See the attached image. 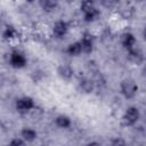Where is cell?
<instances>
[{
  "mask_svg": "<svg viewBox=\"0 0 146 146\" xmlns=\"http://www.w3.org/2000/svg\"><path fill=\"white\" fill-rule=\"evenodd\" d=\"M137 89H138V87L133 81L125 80L121 83V91L125 98H132L136 95Z\"/></svg>",
  "mask_w": 146,
  "mask_h": 146,
  "instance_id": "obj_1",
  "label": "cell"
},
{
  "mask_svg": "<svg viewBox=\"0 0 146 146\" xmlns=\"http://www.w3.org/2000/svg\"><path fill=\"white\" fill-rule=\"evenodd\" d=\"M139 117V112L136 107H129L125 111V114L123 116V123L124 125H132Z\"/></svg>",
  "mask_w": 146,
  "mask_h": 146,
  "instance_id": "obj_2",
  "label": "cell"
},
{
  "mask_svg": "<svg viewBox=\"0 0 146 146\" xmlns=\"http://www.w3.org/2000/svg\"><path fill=\"white\" fill-rule=\"evenodd\" d=\"M33 106H34V103H33L32 98H30V97L21 98V99H18L17 103H16V108H17L19 112H27V111L31 110Z\"/></svg>",
  "mask_w": 146,
  "mask_h": 146,
  "instance_id": "obj_3",
  "label": "cell"
},
{
  "mask_svg": "<svg viewBox=\"0 0 146 146\" xmlns=\"http://www.w3.org/2000/svg\"><path fill=\"white\" fill-rule=\"evenodd\" d=\"M10 63L14 67H23L26 63L25 57L21 54H13L10 57Z\"/></svg>",
  "mask_w": 146,
  "mask_h": 146,
  "instance_id": "obj_4",
  "label": "cell"
},
{
  "mask_svg": "<svg viewBox=\"0 0 146 146\" xmlns=\"http://www.w3.org/2000/svg\"><path fill=\"white\" fill-rule=\"evenodd\" d=\"M81 43V50L84 52H90L92 50V39L89 34H84V36L82 38Z\"/></svg>",
  "mask_w": 146,
  "mask_h": 146,
  "instance_id": "obj_5",
  "label": "cell"
},
{
  "mask_svg": "<svg viewBox=\"0 0 146 146\" xmlns=\"http://www.w3.org/2000/svg\"><path fill=\"white\" fill-rule=\"evenodd\" d=\"M66 31H67V25H66V23H64V22H62V21L55 23V25H54V33H55V35L62 36V35H64V34L66 33Z\"/></svg>",
  "mask_w": 146,
  "mask_h": 146,
  "instance_id": "obj_6",
  "label": "cell"
},
{
  "mask_svg": "<svg viewBox=\"0 0 146 146\" xmlns=\"http://www.w3.org/2000/svg\"><path fill=\"white\" fill-rule=\"evenodd\" d=\"M128 56H129V59L130 60H132L133 63H137V64H139L143 60V54H141V51L139 49H132V48H130Z\"/></svg>",
  "mask_w": 146,
  "mask_h": 146,
  "instance_id": "obj_7",
  "label": "cell"
},
{
  "mask_svg": "<svg viewBox=\"0 0 146 146\" xmlns=\"http://www.w3.org/2000/svg\"><path fill=\"white\" fill-rule=\"evenodd\" d=\"M58 74L63 79H70L73 75V70L68 65H62L58 67Z\"/></svg>",
  "mask_w": 146,
  "mask_h": 146,
  "instance_id": "obj_8",
  "label": "cell"
},
{
  "mask_svg": "<svg viewBox=\"0 0 146 146\" xmlns=\"http://www.w3.org/2000/svg\"><path fill=\"white\" fill-rule=\"evenodd\" d=\"M67 51H68V54L72 55V56L79 55V54L82 51V50H81V43H80V42L71 43V44L68 46V48H67Z\"/></svg>",
  "mask_w": 146,
  "mask_h": 146,
  "instance_id": "obj_9",
  "label": "cell"
},
{
  "mask_svg": "<svg viewBox=\"0 0 146 146\" xmlns=\"http://www.w3.org/2000/svg\"><path fill=\"white\" fill-rule=\"evenodd\" d=\"M98 16H99V11H98L97 9H95V8L90 9V10L87 11V13H84V19H86L87 22H92V21L97 19Z\"/></svg>",
  "mask_w": 146,
  "mask_h": 146,
  "instance_id": "obj_10",
  "label": "cell"
},
{
  "mask_svg": "<svg viewBox=\"0 0 146 146\" xmlns=\"http://www.w3.org/2000/svg\"><path fill=\"white\" fill-rule=\"evenodd\" d=\"M22 137H23L25 140H27V141H32V140L35 139L36 132H35L34 130H32V129H24V130L22 131Z\"/></svg>",
  "mask_w": 146,
  "mask_h": 146,
  "instance_id": "obj_11",
  "label": "cell"
},
{
  "mask_svg": "<svg viewBox=\"0 0 146 146\" xmlns=\"http://www.w3.org/2000/svg\"><path fill=\"white\" fill-rule=\"evenodd\" d=\"M40 3L44 10H52L57 6V0H40Z\"/></svg>",
  "mask_w": 146,
  "mask_h": 146,
  "instance_id": "obj_12",
  "label": "cell"
},
{
  "mask_svg": "<svg viewBox=\"0 0 146 146\" xmlns=\"http://www.w3.org/2000/svg\"><path fill=\"white\" fill-rule=\"evenodd\" d=\"M56 123H57V125L60 127V128H67V127L71 124V121H70V119H68L67 116H65V115H59V116L56 119Z\"/></svg>",
  "mask_w": 146,
  "mask_h": 146,
  "instance_id": "obj_13",
  "label": "cell"
},
{
  "mask_svg": "<svg viewBox=\"0 0 146 146\" xmlns=\"http://www.w3.org/2000/svg\"><path fill=\"white\" fill-rule=\"evenodd\" d=\"M135 42H136L135 36H133L132 34H127V35L124 36V40H123V46H124L125 48L130 49V48H132V46L135 44Z\"/></svg>",
  "mask_w": 146,
  "mask_h": 146,
  "instance_id": "obj_14",
  "label": "cell"
},
{
  "mask_svg": "<svg viewBox=\"0 0 146 146\" xmlns=\"http://www.w3.org/2000/svg\"><path fill=\"white\" fill-rule=\"evenodd\" d=\"M92 8H94V1L92 0H82V2H81V10L82 11L87 13Z\"/></svg>",
  "mask_w": 146,
  "mask_h": 146,
  "instance_id": "obj_15",
  "label": "cell"
},
{
  "mask_svg": "<svg viewBox=\"0 0 146 146\" xmlns=\"http://www.w3.org/2000/svg\"><path fill=\"white\" fill-rule=\"evenodd\" d=\"M80 87H81V89L84 92H90L92 90V82L91 81H88V80H83V81H81Z\"/></svg>",
  "mask_w": 146,
  "mask_h": 146,
  "instance_id": "obj_16",
  "label": "cell"
},
{
  "mask_svg": "<svg viewBox=\"0 0 146 146\" xmlns=\"http://www.w3.org/2000/svg\"><path fill=\"white\" fill-rule=\"evenodd\" d=\"M15 35H16V31L13 27H7V30L3 33V36L6 39H13V38H15Z\"/></svg>",
  "mask_w": 146,
  "mask_h": 146,
  "instance_id": "obj_17",
  "label": "cell"
},
{
  "mask_svg": "<svg viewBox=\"0 0 146 146\" xmlns=\"http://www.w3.org/2000/svg\"><path fill=\"white\" fill-rule=\"evenodd\" d=\"M10 144H11V145H23V144H24V141H23L22 139H18V138H17V139L11 140V141H10Z\"/></svg>",
  "mask_w": 146,
  "mask_h": 146,
  "instance_id": "obj_18",
  "label": "cell"
},
{
  "mask_svg": "<svg viewBox=\"0 0 146 146\" xmlns=\"http://www.w3.org/2000/svg\"><path fill=\"white\" fill-rule=\"evenodd\" d=\"M27 1H33V0H27Z\"/></svg>",
  "mask_w": 146,
  "mask_h": 146,
  "instance_id": "obj_19",
  "label": "cell"
}]
</instances>
